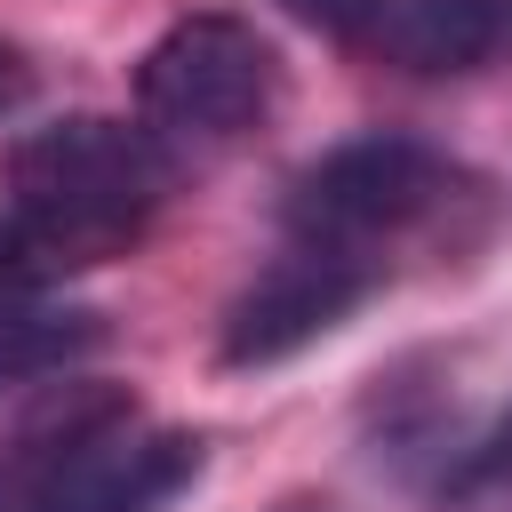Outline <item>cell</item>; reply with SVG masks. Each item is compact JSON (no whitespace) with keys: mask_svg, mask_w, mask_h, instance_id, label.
Here are the masks:
<instances>
[{"mask_svg":"<svg viewBox=\"0 0 512 512\" xmlns=\"http://www.w3.org/2000/svg\"><path fill=\"white\" fill-rule=\"evenodd\" d=\"M200 480V440L128 384H56L0 432V512H160Z\"/></svg>","mask_w":512,"mask_h":512,"instance_id":"6da1fadb","label":"cell"},{"mask_svg":"<svg viewBox=\"0 0 512 512\" xmlns=\"http://www.w3.org/2000/svg\"><path fill=\"white\" fill-rule=\"evenodd\" d=\"M480 200H488V184L456 152H440L424 136H400V128H368V136L320 152L288 184L280 240L344 256V264H360L384 288L392 256H408V248H424L440 232L456 240V224L480 216Z\"/></svg>","mask_w":512,"mask_h":512,"instance_id":"7a4b0ae2","label":"cell"},{"mask_svg":"<svg viewBox=\"0 0 512 512\" xmlns=\"http://www.w3.org/2000/svg\"><path fill=\"white\" fill-rule=\"evenodd\" d=\"M168 176L176 160L144 128L72 112L8 144V216L48 248L56 272H80L144 240V224L168 200Z\"/></svg>","mask_w":512,"mask_h":512,"instance_id":"3957f363","label":"cell"},{"mask_svg":"<svg viewBox=\"0 0 512 512\" xmlns=\"http://www.w3.org/2000/svg\"><path fill=\"white\" fill-rule=\"evenodd\" d=\"M280 48L224 16V8H200V16H176L144 64H136V112H144V136L176 160V152H232L248 144L256 128H272L280 112Z\"/></svg>","mask_w":512,"mask_h":512,"instance_id":"277c9868","label":"cell"},{"mask_svg":"<svg viewBox=\"0 0 512 512\" xmlns=\"http://www.w3.org/2000/svg\"><path fill=\"white\" fill-rule=\"evenodd\" d=\"M368 296H376V280H368L360 264L320 256V248H304V240H280L272 264L232 296L216 352H224V368H280V360H296L304 344H320L328 328H344Z\"/></svg>","mask_w":512,"mask_h":512,"instance_id":"5b68a950","label":"cell"},{"mask_svg":"<svg viewBox=\"0 0 512 512\" xmlns=\"http://www.w3.org/2000/svg\"><path fill=\"white\" fill-rule=\"evenodd\" d=\"M504 32L496 0H384L368 56L400 64V72H472Z\"/></svg>","mask_w":512,"mask_h":512,"instance_id":"8992f818","label":"cell"},{"mask_svg":"<svg viewBox=\"0 0 512 512\" xmlns=\"http://www.w3.org/2000/svg\"><path fill=\"white\" fill-rule=\"evenodd\" d=\"M104 352V312L48 304V296H0V392H24L40 376H72Z\"/></svg>","mask_w":512,"mask_h":512,"instance_id":"52a82bcc","label":"cell"},{"mask_svg":"<svg viewBox=\"0 0 512 512\" xmlns=\"http://www.w3.org/2000/svg\"><path fill=\"white\" fill-rule=\"evenodd\" d=\"M496 480H512V408H504L488 432H472V440L456 448V464L440 472L448 496H472V488H496Z\"/></svg>","mask_w":512,"mask_h":512,"instance_id":"ba28073f","label":"cell"},{"mask_svg":"<svg viewBox=\"0 0 512 512\" xmlns=\"http://www.w3.org/2000/svg\"><path fill=\"white\" fill-rule=\"evenodd\" d=\"M48 280H64V272L48 264V248H40L16 216H0V296H40Z\"/></svg>","mask_w":512,"mask_h":512,"instance_id":"9c48e42d","label":"cell"},{"mask_svg":"<svg viewBox=\"0 0 512 512\" xmlns=\"http://www.w3.org/2000/svg\"><path fill=\"white\" fill-rule=\"evenodd\" d=\"M280 8L304 16L312 32L344 40V48H368V40H376V16H384V0H280Z\"/></svg>","mask_w":512,"mask_h":512,"instance_id":"30bf717a","label":"cell"},{"mask_svg":"<svg viewBox=\"0 0 512 512\" xmlns=\"http://www.w3.org/2000/svg\"><path fill=\"white\" fill-rule=\"evenodd\" d=\"M16 88H24V64H16V56H8V48H0V104H8V96H16Z\"/></svg>","mask_w":512,"mask_h":512,"instance_id":"8fae6325","label":"cell"},{"mask_svg":"<svg viewBox=\"0 0 512 512\" xmlns=\"http://www.w3.org/2000/svg\"><path fill=\"white\" fill-rule=\"evenodd\" d=\"M272 512H328L320 496H288V504H272Z\"/></svg>","mask_w":512,"mask_h":512,"instance_id":"7c38bea8","label":"cell"}]
</instances>
